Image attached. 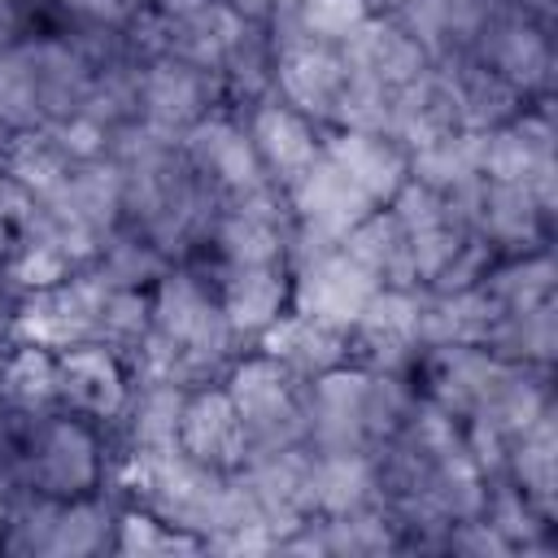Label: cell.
Segmentation results:
<instances>
[{"label":"cell","mask_w":558,"mask_h":558,"mask_svg":"<svg viewBox=\"0 0 558 558\" xmlns=\"http://www.w3.org/2000/svg\"><path fill=\"white\" fill-rule=\"evenodd\" d=\"M179 449L214 471H240L248 458L244 423L227 397V388H196L179 414Z\"/></svg>","instance_id":"5bb4252c"},{"label":"cell","mask_w":558,"mask_h":558,"mask_svg":"<svg viewBox=\"0 0 558 558\" xmlns=\"http://www.w3.org/2000/svg\"><path fill=\"white\" fill-rule=\"evenodd\" d=\"M0 401L13 414H44L57 401V353L17 344L0 362Z\"/></svg>","instance_id":"cb8c5ba5"},{"label":"cell","mask_w":558,"mask_h":558,"mask_svg":"<svg viewBox=\"0 0 558 558\" xmlns=\"http://www.w3.org/2000/svg\"><path fill=\"white\" fill-rule=\"evenodd\" d=\"M13 462L22 488H35L57 501L87 497L92 484L100 480V445L83 418H48V414L22 418Z\"/></svg>","instance_id":"3957f363"},{"label":"cell","mask_w":558,"mask_h":558,"mask_svg":"<svg viewBox=\"0 0 558 558\" xmlns=\"http://www.w3.org/2000/svg\"><path fill=\"white\" fill-rule=\"evenodd\" d=\"M39 122V100H35V78L22 57V44L0 52V131H22Z\"/></svg>","instance_id":"f546056e"},{"label":"cell","mask_w":558,"mask_h":558,"mask_svg":"<svg viewBox=\"0 0 558 558\" xmlns=\"http://www.w3.org/2000/svg\"><path fill=\"white\" fill-rule=\"evenodd\" d=\"M113 532H118L113 536V549L118 554H140V558H148V554H196V549H205V541L196 532L170 527L153 510H126V514H118L113 519Z\"/></svg>","instance_id":"83f0119b"},{"label":"cell","mask_w":558,"mask_h":558,"mask_svg":"<svg viewBox=\"0 0 558 558\" xmlns=\"http://www.w3.org/2000/svg\"><path fill=\"white\" fill-rule=\"evenodd\" d=\"M148 310H153V331L170 340L179 353L183 388L209 384V375H218V366L227 362L235 331L218 296L205 288V279H196L192 270H166L148 296Z\"/></svg>","instance_id":"6da1fadb"},{"label":"cell","mask_w":558,"mask_h":558,"mask_svg":"<svg viewBox=\"0 0 558 558\" xmlns=\"http://www.w3.org/2000/svg\"><path fill=\"white\" fill-rule=\"evenodd\" d=\"M109 532H113V514L109 506L100 501H87V497H70L57 506V519H52V536H48V554H96L109 545Z\"/></svg>","instance_id":"4316f807"},{"label":"cell","mask_w":558,"mask_h":558,"mask_svg":"<svg viewBox=\"0 0 558 558\" xmlns=\"http://www.w3.org/2000/svg\"><path fill=\"white\" fill-rule=\"evenodd\" d=\"M179 144H183L187 166H192V170L209 183V192H218L222 201L270 183L266 170H262V157H257V148H253V140H248V131H244L240 122L222 118V113H205L201 122H192Z\"/></svg>","instance_id":"ba28073f"},{"label":"cell","mask_w":558,"mask_h":558,"mask_svg":"<svg viewBox=\"0 0 558 558\" xmlns=\"http://www.w3.org/2000/svg\"><path fill=\"white\" fill-rule=\"evenodd\" d=\"M288 201H292L296 227H305V231H314V235H323L331 244H340L375 209L371 196L327 153L288 187Z\"/></svg>","instance_id":"8fae6325"},{"label":"cell","mask_w":558,"mask_h":558,"mask_svg":"<svg viewBox=\"0 0 558 558\" xmlns=\"http://www.w3.org/2000/svg\"><path fill=\"white\" fill-rule=\"evenodd\" d=\"M109 283L100 270H74L70 279L52 288H35L17 301L9 318V336L17 344H39V349H70L96 336V314L105 301Z\"/></svg>","instance_id":"277c9868"},{"label":"cell","mask_w":558,"mask_h":558,"mask_svg":"<svg viewBox=\"0 0 558 558\" xmlns=\"http://www.w3.org/2000/svg\"><path fill=\"white\" fill-rule=\"evenodd\" d=\"M244 22H266L275 9H279V0H227Z\"/></svg>","instance_id":"d6a6232c"},{"label":"cell","mask_w":558,"mask_h":558,"mask_svg":"<svg viewBox=\"0 0 558 558\" xmlns=\"http://www.w3.org/2000/svg\"><path fill=\"white\" fill-rule=\"evenodd\" d=\"M218 305L235 336H262L288 305V270L283 266H227Z\"/></svg>","instance_id":"ac0fdd59"},{"label":"cell","mask_w":558,"mask_h":558,"mask_svg":"<svg viewBox=\"0 0 558 558\" xmlns=\"http://www.w3.org/2000/svg\"><path fill=\"white\" fill-rule=\"evenodd\" d=\"M283 4L292 9L296 26L323 44H340L375 13V0H283Z\"/></svg>","instance_id":"f1b7e54d"},{"label":"cell","mask_w":558,"mask_h":558,"mask_svg":"<svg viewBox=\"0 0 558 558\" xmlns=\"http://www.w3.org/2000/svg\"><path fill=\"white\" fill-rule=\"evenodd\" d=\"M340 57H344V70L353 78H366V83H379L388 92L414 83L432 57L423 52V44L388 13H371L357 31H349L340 39Z\"/></svg>","instance_id":"9c48e42d"},{"label":"cell","mask_w":558,"mask_h":558,"mask_svg":"<svg viewBox=\"0 0 558 558\" xmlns=\"http://www.w3.org/2000/svg\"><path fill=\"white\" fill-rule=\"evenodd\" d=\"M480 288L493 296V305L501 314L532 310L541 301H554V262L545 253H519L501 266H488Z\"/></svg>","instance_id":"484cf974"},{"label":"cell","mask_w":558,"mask_h":558,"mask_svg":"<svg viewBox=\"0 0 558 558\" xmlns=\"http://www.w3.org/2000/svg\"><path fill=\"white\" fill-rule=\"evenodd\" d=\"M349 362L362 371H405L423 340H418V292L414 288H375L362 314L353 318Z\"/></svg>","instance_id":"8992f818"},{"label":"cell","mask_w":558,"mask_h":558,"mask_svg":"<svg viewBox=\"0 0 558 558\" xmlns=\"http://www.w3.org/2000/svg\"><path fill=\"white\" fill-rule=\"evenodd\" d=\"M471 61L488 65L497 78H506L519 96H545L549 78H554V48H549V26H541L536 17L519 13L514 4L493 9V17L480 26L471 52Z\"/></svg>","instance_id":"5b68a950"},{"label":"cell","mask_w":558,"mask_h":558,"mask_svg":"<svg viewBox=\"0 0 558 558\" xmlns=\"http://www.w3.org/2000/svg\"><path fill=\"white\" fill-rule=\"evenodd\" d=\"M65 170H70V157L61 153V144L52 140V131L44 122L22 126V131L9 135V144H4V174L13 183H22L26 192H35L39 201L52 196L65 183Z\"/></svg>","instance_id":"603a6c76"},{"label":"cell","mask_w":558,"mask_h":558,"mask_svg":"<svg viewBox=\"0 0 558 558\" xmlns=\"http://www.w3.org/2000/svg\"><path fill=\"white\" fill-rule=\"evenodd\" d=\"M257 340H262V353L279 357L301 379H314V375L349 362V336L340 327H327V323H318L310 314H296V310L279 314Z\"/></svg>","instance_id":"e0dca14e"},{"label":"cell","mask_w":558,"mask_h":558,"mask_svg":"<svg viewBox=\"0 0 558 558\" xmlns=\"http://www.w3.org/2000/svg\"><path fill=\"white\" fill-rule=\"evenodd\" d=\"M475 231L493 248H536L549 231V205H541L527 187L519 183H488L480 179V201H475Z\"/></svg>","instance_id":"2e32d148"},{"label":"cell","mask_w":558,"mask_h":558,"mask_svg":"<svg viewBox=\"0 0 558 558\" xmlns=\"http://www.w3.org/2000/svg\"><path fill=\"white\" fill-rule=\"evenodd\" d=\"M375 493V458L371 453H314L310 506L318 519H336L371 506Z\"/></svg>","instance_id":"44dd1931"},{"label":"cell","mask_w":558,"mask_h":558,"mask_svg":"<svg viewBox=\"0 0 558 558\" xmlns=\"http://www.w3.org/2000/svg\"><path fill=\"white\" fill-rule=\"evenodd\" d=\"M340 248L362 262L379 288H418L414 279V262H410V235L401 231V222L388 214V209H371L344 240Z\"/></svg>","instance_id":"ffe728a7"},{"label":"cell","mask_w":558,"mask_h":558,"mask_svg":"<svg viewBox=\"0 0 558 558\" xmlns=\"http://www.w3.org/2000/svg\"><path fill=\"white\" fill-rule=\"evenodd\" d=\"M22 35V13L13 9V0H0V52L13 48Z\"/></svg>","instance_id":"1f68e13d"},{"label":"cell","mask_w":558,"mask_h":558,"mask_svg":"<svg viewBox=\"0 0 558 558\" xmlns=\"http://www.w3.org/2000/svg\"><path fill=\"white\" fill-rule=\"evenodd\" d=\"M61 4L83 22H100V26H126L131 13L140 9L135 0H61Z\"/></svg>","instance_id":"4dcf8cb0"},{"label":"cell","mask_w":558,"mask_h":558,"mask_svg":"<svg viewBox=\"0 0 558 558\" xmlns=\"http://www.w3.org/2000/svg\"><path fill=\"white\" fill-rule=\"evenodd\" d=\"M244 131L262 157L266 179L283 192L323 157V135L314 131V122L283 100H257Z\"/></svg>","instance_id":"4fadbf2b"},{"label":"cell","mask_w":558,"mask_h":558,"mask_svg":"<svg viewBox=\"0 0 558 558\" xmlns=\"http://www.w3.org/2000/svg\"><path fill=\"white\" fill-rule=\"evenodd\" d=\"M480 148H484L480 131H449L410 153V179H418L440 196H458L480 183Z\"/></svg>","instance_id":"7402d4cb"},{"label":"cell","mask_w":558,"mask_h":558,"mask_svg":"<svg viewBox=\"0 0 558 558\" xmlns=\"http://www.w3.org/2000/svg\"><path fill=\"white\" fill-rule=\"evenodd\" d=\"M506 471L510 484L549 519L554 514V484H558V436H554V405L536 414L523 432L506 445Z\"/></svg>","instance_id":"d6986e66"},{"label":"cell","mask_w":558,"mask_h":558,"mask_svg":"<svg viewBox=\"0 0 558 558\" xmlns=\"http://www.w3.org/2000/svg\"><path fill=\"white\" fill-rule=\"evenodd\" d=\"M214 100V70H201L179 57H153L140 70V122L183 140L192 122L205 118Z\"/></svg>","instance_id":"30bf717a"},{"label":"cell","mask_w":558,"mask_h":558,"mask_svg":"<svg viewBox=\"0 0 558 558\" xmlns=\"http://www.w3.org/2000/svg\"><path fill=\"white\" fill-rule=\"evenodd\" d=\"M187 388L179 384H140L135 397H126V436L131 449H179V414H183Z\"/></svg>","instance_id":"d4e9b609"},{"label":"cell","mask_w":558,"mask_h":558,"mask_svg":"<svg viewBox=\"0 0 558 558\" xmlns=\"http://www.w3.org/2000/svg\"><path fill=\"white\" fill-rule=\"evenodd\" d=\"M310 379L292 375L279 357H244L227 371V397L244 423L248 453H270L288 445H305L310 414H305Z\"/></svg>","instance_id":"7a4b0ae2"},{"label":"cell","mask_w":558,"mask_h":558,"mask_svg":"<svg viewBox=\"0 0 558 558\" xmlns=\"http://www.w3.org/2000/svg\"><path fill=\"white\" fill-rule=\"evenodd\" d=\"M296 275L288 279V301L296 314H310L327 327L349 331L353 318L362 314V305L371 301V292L379 288L375 275L353 262L344 248H327L301 266H292Z\"/></svg>","instance_id":"52a82bcc"},{"label":"cell","mask_w":558,"mask_h":558,"mask_svg":"<svg viewBox=\"0 0 558 558\" xmlns=\"http://www.w3.org/2000/svg\"><path fill=\"white\" fill-rule=\"evenodd\" d=\"M126 397H131V375L109 344L83 340L57 353V401H65L74 414L118 418Z\"/></svg>","instance_id":"7c38bea8"},{"label":"cell","mask_w":558,"mask_h":558,"mask_svg":"<svg viewBox=\"0 0 558 558\" xmlns=\"http://www.w3.org/2000/svg\"><path fill=\"white\" fill-rule=\"evenodd\" d=\"M323 153L371 196V205H388L397 187L410 179V153L392 135L375 131H344L336 126L323 144Z\"/></svg>","instance_id":"9a60e30c"}]
</instances>
